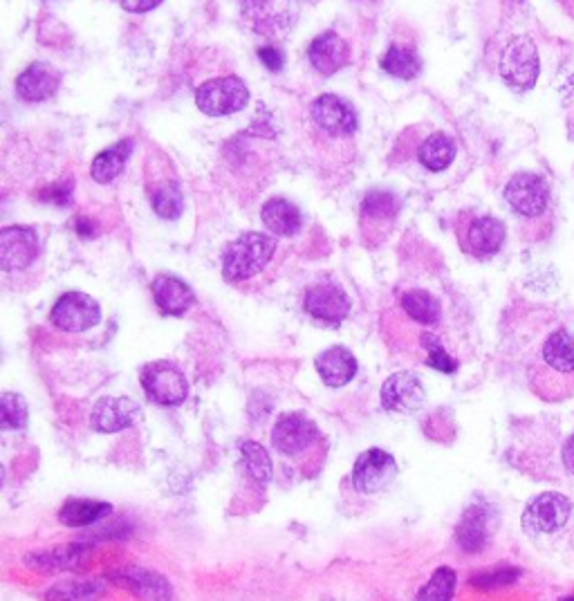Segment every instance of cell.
I'll list each match as a JSON object with an SVG mask.
<instances>
[{
  "mask_svg": "<svg viewBox=\"0 0 574 601\" xmlns=\"http://www.w3.org/2000/svg\"><path fill=\"white\" fill-rule=\"evenodd\" d=\"M276 240L258 231H249L227 247L222 258V274L227 281H247L270 265Z\"/></svg>",
  "mask_w": 574,
  "mask_h": 601,
  "instance_id": "obj_1",
  "label": "cell"
},
{
  "mask_svg": "<svg viewBox=\"0 0 574 601\" xmlns=\"http://www.w3.org/2000/svg\"><path fill=\"white\" fill-rule=\"evenodd\" d=\"M539 50L530 36H514L505 45L501 57V77L509 88L518 92L532 90L539 79Z\"/></svg>",
  "mask_w": 574,
  "mask_h": 601,
  "instance_id": "obj_2",
  "label": "cell"
},
{
  "mask_svg": "<svg viewBox=\"0 0 574 601\" xmlns=\"http://www.w3.org/2000/svg\"><path fill=\"white\" fill-rule=\"evenodd\" d=\"M196 104L209 117H227L249 104V90L238 77L211 79L198 88Z\"/></svg>",
  "mask_w": 574,
  "mask_h": 601,
  "instance_id": "obj_3",
  "label": "cell"
},
{
  "mask_svg": "<svg viewBox=\"0 0 574 601\" xmlns=\"http://www.w3.org/2000/svg\"><path fill=\"white\" fill-rule=\"evenodd\" d=\"M146 395L160 406H180L189 395V382L173 362H151L142 368Z\"/></svg>",
  "mask_w": 574,
  "mask_h": 601,
  "instance_id": "obj_4",
  "label": "cell"
},
{
  "mask_svg": "<svg viewBox=\"0 0 574 601\" xmlns=\"http://www.w3.org/2000/svg\"><path fill=\"white\" fill-rule=\"evenodd\" d=\"M572 516V503L568 496L559 492H548L536 496L534 501L525 507L523 527L530 534H554L561 527H566Z\"/></svg>",
  "mask_w": 574,
  "mask_h": 601,
  "instance_id": "obj_5",
  "label": "cell"
},
{
  "mask_svg": "<svg viewBox=\"0 0 574 601\" xmlns=\"http://www.w3.org/2000/svg\"><path fill=\"white\" fill-rule=\"evenodd\" d=\"M50 321L63 332H86L101 321V308L90 294L68 292L54 303Z\"/></svg>",
  "mask_w": 574,
  "mask_h": 601,
  "instance_id": "obj_6",
  "label": "cell"
},
{
  "mask_svg": "<svg viewBox=\"0 0 574 601\" xmlns=\"http://www.w3.org/2000/svg\"><path fill=\"white\" fill-rule=\"evenodd\" d=\"M397 476V462L382 449H368L361 453L353 467V485L361 494H377L393 483Z\"/></svg>",
  "mask_w": 574,
  "mask_h": 601,
  "instance_id": "obj_7",
  "label": "cell"
},
{
  "mask_svg": "<svg viewBox=\"0 0 574 601\" xmlns=\"http://www.w3.org/2000/svg\"><path fill=\"white\" fill-rule=\"evenodd\" d=\"M41 254L39 234L32 227H7L0 234V267L16 272L30 267Z\"/></svg>",
  "mask_w": 574,
  "mask_h": 601,
  "instance_id": "obj_8",
  "label": "cell"
},
{
  "mask_svg": "<svg viewBox=\"0 0 574 601\" xmlns=\"http://www.w3.org/2000/svg\"><path fill=\"white\" fill-rule=\"evenodd\" d=\"M548 184L534 173H518L505 187V200L516 214L525 218L541 216L548 207Z\"/></svg>",
  "mask_w": 574,
  "mask_h": 601,
  "instance_id": "obj_9",
  "label": "cell"
},
{
  "mask_svg": "<svg viewBox=\"0 0 574 601\" xmlns=\"http://www.w3.org/2000/svg\"><path fill=\"white\" fill-rule=\"evenodd\" d=\"M319 440V429L301 413H287L272 429V445L283 456H299Z\"/></svg>",
  "mask_w": 574,
  "mask_h": 601,
  "instance_id": "obj_10",
  "label": "cell"
},
{
  "mask_svg": "<svg viewBox=\"0 0 574 601\" xmlns=\"http://www.w3.org/2000/svg\"><path fill=\"white\" fill-rule=\"evenodd\" d=\"M140 404L131 397H101L92 406L90 427L99 433H117L140 420Z\"/></svg>",
  "mask_w": 574,
  "mask_h": 601,
  "instance_id": "obj_11",
  "label": "cell"
},
{
  "mask_svg": "<svg viewBox=\"0 0 574 601\" xmlns=\"http://www.w3.org/2000/svg\"><path fill=\"white\" fill-rule=\"evenodd\" d=\"M312 119L323 133L332 137L353 135L359 126L355 108L337 95H323L312 104Z\"/></svg>",
  "mask_w": 574,
  "mask_h": 601,
  "instance_id": "obj_12",
  "label": "cell"
},
{
  "mask_svg": "<svg viewBox=\"0 0 574 601\" xmlns=\"http://www.w3.org/2000/svg\"><path fill=\"white\" fill-rule=\"evenodd\" d=\"M303 310L310 314L314 321L328 323V326H339L348 317L350 301L346 292L332 283H321L305 294Z\"/></svg>",
  "mask_w": 574,
  "mask_h": 601,
  "instance_id": "obj_13",
  "label": "cell"
},
{
  "mask_svg": "<svg viewBox=\"0 0 574 601\" xmlns=\"http://www.w3.org/2000/svg\"><path fill=\"white\" fill-rule=\"evenodd\" d=\"M427 393L418 375L395 373L382 386V404L393 413H415L422 409Z\"/></svg>",
  "mask_w": 574,
  "mask_h": 601,
  "instance_id": "obj_14",
  "label": "cell"
},
{
  "mask_svg": "<svg viewBox=\"0 0 574 601\" xmlns=\"http://www.w3.org/2000/svg\"><path fill=\"white\" fill-rule=\"evenodd\" d=\"M308 57L312 68L323 77L337 75L341 68L348 66L350 48L337 32H323L310 43Z\"/></svg>",
  "mask_w": 574,
  "mask_h": 601,
  "instance_id": "obj_15",
  "label": "cell"
},
{
  "mask_svg": "<svg viewBox=\"0 0 574 601\" xmlns=\"http://www.w3.org/2000/svg\"><path fill=\"white\" fill-rule=\"evenodd\" d=\"M61 86V72L50 63L36 61L16 79L18 97L25 101H45L57 95Z\"/></svg>",
  "mask_w": 574,
  "mask_h": 601,
  "instance_id": "obj_16",
  "label": "cell"
},
{
  "mask_svg": "<svg viewBox=\"0 0 574 601\" xmlns=\"http://www.w3.org/2000/svg\"><path fill=\"white\" fill-rule=\"evenodd\" d=\"M153 299L157 310L166 317H180L196 303V294L178 276L160 274L153 281Z\"/></svg>",
  "mask_w": 574,
  "mask_h": 601,
  "instance_id": "obj_17",
  "label": "cell"
},
{
  "mask_svg": "<svg viewBox=\"0 0 574 601\" xmlns=\"http://www.w3.org/2000/svg\"><path fill=\"white\" fill-rule=\"evenodd\" d=\"M317 373L323 384L330 388H341L350 384L357 375V359L344 346H332L317 357Z\"/></svg>",
  "mask_w": 574,
  "mask_h": 601,
  "instance_id": "obj_18",
  "label": "cell"
},
{
  "mask_svg": "<svg viewBox=\"0 0 574 601\" xmlns=\"http://www.w3.org/2000/svg\"><path fill=\"white\" fill-rule=\"evenodd\" d=\"M505 225L498 218H476L467 229V249L478 258L494 256L505 243Z\"/></svg>",
  "mask_w": 574,
  "mask_h": 601,
  "instance_id": "obj_19",
  "label": "cell"
},
{
  "mask_svg": "<svg viewBox=\"0 0 574 601\" xmlns=\"http://www.w3.org/2000/svg\"><path fill=\"white\" fill-rule=\"evenodd\" d=\"M119 584H124L128 590L144 599V601H169L171 599V584L162 575L144 568H126L115 577Z\"/></svg>",
  "mask_w": 574,
  "mask_h": 601,
  "instance_id": "obj_20",
  "label": "cell"
},
{
  "mask_svg": "<svg viewBox=\"0 0 574 601\" xmlns=\"http://www.w3.org/2000/svg\"><path fill=\"white\" fill-rule=\"evenodd\" d=\"M543 362L554 371V375L574 377V337L568 330L552 332L543 344Z\"/></svg>",
  "mask_w": 574,
  "mask_h": 601,
  "instance_id": "obj_21",
  "label": "cell"
},
{
  "mask_svg": "<svg viewBox=\"0 0 574 601\" xmlns=\"http://www.w3.org/2000/svg\"><path fill=\"white\" fill-rule=\"evenodd\" d=\"M263 223L276 236H294L303 227V216L292 202L283 198H274L265 202L263 207Z\"/></svg>",
  "mask_w": 574,
  "mask_h": 601,
  "instance_id": "obj_22",
  "label": "cell"
},
{
  "mask_svg": "<svg viewBox=\"0 0 574 601\" xmlns=\"http://www.w3.org/2000/svg\"><path fill=\"white\" fill-rule=\"evenodd\" d=\"M131 153H133L131 140H122L119 144H115L113 149L101 151L95 160H92V169H90L92 180L99 184H108L115 178H119L122 171L126 169V162L128 157H131Z\"/></svg>",
  "mask_w": 574,
  "mask_h": 601,
  "instance_id": "obj_23",
  "label": "cell"
},
{
  "mask_svg": "<svg viewBox=\"0 0 574 601\" xmlns=\"http://www.w3.org/2000/svg\"><path fill=\"white\" fill-rule=\"evenodd\" d=\"M113 512V507L101 501H88V498H70L59 510V521L68 527H86L97 523Z\"/></svg>",
  "mask_w": 574,
  "mask_h": 601,
  "instance_id": "obj_24",
  "label": "cell"
},
{
  "mask_svg": "<svg viewBox=\"0 0 574 601\" xmlns=\"http://www.w3.org/2000/svg\"><path fill=\"white\" fill-rule=\"evenodd\" d=\"M382 68L388 75L402 81H411L422 72V59L413 48L404 45H393L382 57Z\"/></svg>",
  "mask_w": 574,
  "mask_h": 601,
  "instance_id": "obj_25",
  "label": "cell"
},
{
  "mask_svg": "<svg viewBox=\"0 0 574 601\" xmlns=\"http://www.w3.org/2000/svg\"><path fill=\"white\" fill-rule=\"evenodd\" d=\"M88 548L86 545H63L57 550H45L39 554H30L27 557V566L39 568L43 572H54V570H70L79 563L83 552Z\"/></svg>",
  "mask_w": 574,
  "mask_h": 601,
  "instance_id": "obj_26",
  "label": "cell"
},
{
  "mask_svg": "<svg viewBox=\"0 0 574 601\" xmlns=\"http://www.w3.org/2000/svg\"><path fill=\"white\" fill-rule=\"evenodd\" d=\"M487 541V516L483 507H471L458 525V545L467 552H478Z\"/></svg>",
  "mask_w": 574,
  "mask_h": 601,
  "instance_id": "obj_27",
  "label": "cell"
},
{
  "mask_svg": "<svg viewBox=\"0 0 574 601\" xmlns=\"http://www.w3.org/2000/svg\"><path fill=\"white\" fill-rule=\"evenodd\" d=\"M453 157H456V144H453L451 137H447L444 133H433L431 137L424 140L420 149V162L433 173L449 169Z\"/></svg>",
  "mask_w": 574,
  "mask_h": 601,
  "instance_id": "obj_28",
  "label": "cell"
},
{
  "mask_svg": "<svg viewBox=\"0 0 574 601\" xmlns=\"http://www.w3.org/2000/svg\"><path fill=\"white\" fill-rule=\"evenodd\" d=\"M402 308L404 312L409 314L411 319H415L418 323H424V326H431V323H438L442 308L440 301L433 297L431 292L427 290H413L406 292L402 299Z\"/></svg>",
  "mask_w": 574,
  "mask_h": 601,
  "instance_id": "obj_29",
  "label": "cell"
},
{
  "mask_svg": "<svg viewBox=\"0 0 574 601\" xmlns=\"http://www.w3.org/2000/svg\"><path fill=\"white\" fill-rule=\"evenodd\" d=\"M456 593V570L442 566L433 572V577L420 588L415 601H451Z\"/></svg>",
  "mask_w": 574,
  "mask_h": 601,
  "instance_id": "obj_30",
  "label": "cell"
},
{
  "mask_svg": "<svg viewBox=\"0 0 574 601\" xmlns=\"http://www.w3.org/2000/svg\"><path fill=\"white\" fill-rule=\"evenodd\" d=\"M240 456H243L247 474L252 476L256 483H270L274 471L272 458L265 447L258 445V442H245L243 449H240Z\"/></svg>",
  "mask_w": 574,
  "mask_h": 601,
  "instance_id": "obj_31",
  "label": "cell"
},
{
  "mask_svg": "<svg viewBox=\"0 0 574 601\" xmlns=\"http://www.w3.org/2000/svg\"><path fill=\"white\" fill-rule=\"evenodd\" d=\"M153 209L155 214L164 220L180 218L184 209V196L178 182H166L153 193Z\"/></svg>",
  "mask_w": 574,
  "mask_h": 601,
  "instance_id": "obj_32",
  "label": "cell"
},
{
  "mask_svg": "<svg viewBox=\"0 0 574 601\" xmlns=\"http://www.w3.org/2000/svg\"><path fill=\"white\" fill-rule=\"evenodd\" d=\"M27 402L21 395L16 393H3V400H0V424L3 429H23L27 427Z\"/></svg>",
  "mask_w": 574,
  "mask_h": 601,
  "instance_id": "obj_33",
  "label": "cell"
},
{
  "mask_svg": "<svg viewBox=\"0 0 574 601\" xmlns=\"http://www.w3.org/2000/svg\"><path fill=\"white\" fill-rule=\"evenodd\" d=\"M101 593H104V586L97 584V581H90V584H61L50 590L48 601H95Z\"/></svg>",
  "mask_w": 574,
  "mask_h": 601,
  "instance_id": "obj_34",
  "label": "cell"
},
{
  "mask_svg": "<svg viewBox=\"0 0 574 601\" xmlns=\"http://www.w3.org/2000/svg\"><path fill=\"white\" fill-rule=\"evenodd\" d=\"M422 346L429 350L427 366L435 368V371H440V373H444V375H451V373H456V371H458V362L447 353V350L442 348V344H440V339H438V337L429 335V332H427V335H422Z\"/></svg>",
  "mask_w": 574,
  "mask_h": 601,
  "instance_id": "obj_35",
  "label": "cell"
},
{
  "mask_svg": "<svg viewBox=\"0 0 574 601\" xmlns=\"http://www.w3.org/2000/svg\"><path fill=\"white\" fill-rule=\"evenodd\" d=\"M364 216L377 220H391L397 216V200L388 191H373L364 200Z\"/></svg>",
  "mask_w": 574,
  "mask_h": 601,
  "instance_id": "obj_36",
  "label": "cell"
},
{
  "mask_svg": "<svg viewBox=\"0 0 574 601\" xmlns=\"http://www.w3.org/2000/svg\"><path fill=\"white\" fill-rule=\"evenodd\" d=\"M518 577V570L516 568H505V570H498L496 575H492V572H487V575L483 577H476L474 584L476 586H483V588H496L498 584H509V581H514Z\"/></svg>",
  "mask_w": 574,
  "mask_h": 601,
  "instance_id": "obj_37",
  "label": "cell"
},
{
  "mask_svg": "<svg viewBox=\"0 0 574 601\" xmlns=\"http://www.w3.org/2000/svg\"><path fill=\"white\" fill-rule=\"evenodd\" d=\"M258 59H261V61H263V66H265L267 70H272V72H279V70L283 68V63H285L283 52H281V50H276V48H263V50H258Z\"/></svg>",
  "mask_w": 574,
  "mask_h": 601,
  "instance_id": "obj_38",
  "label": "cell"
},
{
  "mask_svg": "<svg viewBox=\"0 0 574 601\" xmlns=\"http://www.w3.org/2000/svg\"><path fill=\"white\" fill-rule=\"evenodd\" d=\"M157 5H162V0H122V7L131 14H146Z\"/></svg>",
  "mask_w": 574,
  "mask_h": 601,
  "instance_id": "obj_39",
  "label": "cell"
},
{
  "mask_svg": "<svg viewBox=\"0 0 574 601\" xmlns=\"http://www.w3.org/2000/svg\"><path fill=\"white\" fill-rule=\"evenodd\" d=\"M563 465L574 476V433L566 440V447H563Z\"/></svg>",
  "mask_w": 574,
  "mask_h": 601,
  "instance_id": "obj_40",
  "label": "cell"
},
{
  "mask_svg": "<svg viewBox=\"0 0 574 601\" xmlns=\"http://www.w3.org/2000/svg\"><path fill=\"white\" fill-rule=\"evenodd\" d=\"M77 231H79L81 236H97V229H95V225L88 223L86 218H79V223H77Z\"/></svg>",
  "mask_w": 574,
  "mask_h": 601,
  "instance_id": "obj_41",
  "label": "cell"
},
{
  "mask_svg": "<svg viewBox=\"0 0 574 601\" xmlns=\"http://www.w3.org/2000/svg\"><path fill=\"white\" fill-rule=\"evenodd\" d=\"M563 601H574V597H568V599H563Z\"/></svg>",
  "mask_w": 574,
  "mask_h": 601,
  "instance_id": "obj_42",
  "label": "cell"
}]
</instances>
